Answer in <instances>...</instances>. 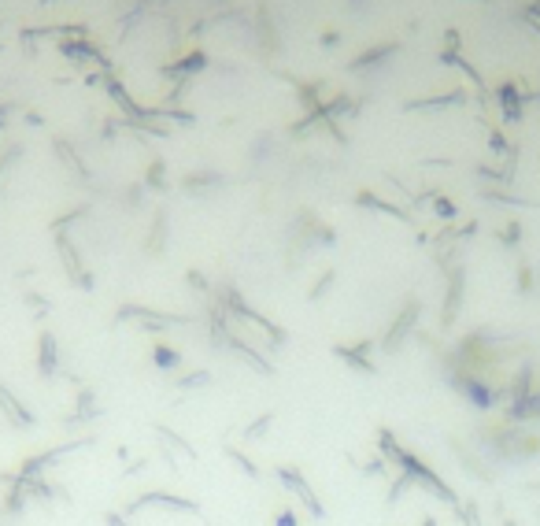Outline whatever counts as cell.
Here are the masks:
<instances>
[{"instance_id": "cell-1", "label": "cell", "mask_w": 540, "mask_h": 526, "mask_svg": "<svg viewBox=\"0 0 540 526\" xmlns=\"http://www.w3.org/2000/svg\"><path fill=\"white\" fill-rule=\"evenodd\" d=\"M156 363H159V367H174L178 356H174L170 349H156Z\"/></svg>"}, {"instance_id": "cell-3", "label": "cell", "mask_w": 540, "mask_h": 526, "mask_svg": "<svg viewBox=\"0 0 540 526\" xmlns=\"http://www.w3.org/2000/svg\"><path fill=\"white\" fill-rule=\"evenodd\" d=\"M208 378H211V374H204V371H200V374H189V378L181 382V389H189V385H204Z\"/></svg>"}, {"instance_id": "cell-5", "label": "cell", "mask_w": 540, "mask_h": 526, "mask_svg": "<svg viewBox=\"0 0 540 526\" xmlns=\"http://www.w3.org/2000/svg\"><path fill=\"white\" fill-rule=\"evenodd\" d=\"M107 526H126V523L118 519V515H107Z\"/></svg>"}, {"instance_id": "cell-4", "label": "cell", "mask_w": 540, "mask_h": 526, "mask_svg": "<svg viewBox=\"0 0 540 526\" xmlns=\"http://www.w3.org/2000/svg\"><path fill=\"white\" fill-rule=\"evenodd\" d=\"M278 526H296V519H293V515L285 511V515H278Z\"/></svg>"}, {"instance_id": "cell-2", "label": "cell", "mask_w": 540, "mask_h": 526, "mask_svg": "<svg viewBox=\"0 0 540 526\" xmlns=\"http://www.w3.org/2000/svg\"><path fill=\"white\" fill-rule=\"evenodd\" d=\"M267 426H270V415H259V423H255V426H248V437H259V434L267 430Z\"/></svg>"}, {"instance_id": "cell-6", "label": "cell", "mask_w": 540, "mask_h": 526, "mask_svg": "<svg viewBox=\"0 0 540 526\" xmlns=\"http://www.w3.org/2000/svg\"><path fill=\"white\" fill-rule=\"evenodd\" d=\"M422 526H437V523H433V519H426V523H422Z\"/></svg>"}]
</instances>
